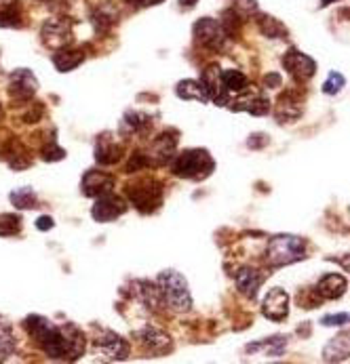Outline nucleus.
<instances>
[{"label":"nucleus","instance_id":"obj_9","mask_svg":"<svg viewBox=\"0 0 350 364\" xmlns=\"http://www.w3.org/2000/svg\"><path fill=\"white\" fill-rule=\"evenodd\" d=\"M194 38L198 44H203L209 51H220L224 46L228 34L220 21H216L211 17H203L194 24Z\"/></svg>","mask_w":350,"mask_h":364},{"label":"nucleus","instance_id":"obj_29","mask_svg":"<svg viewBox=\"0 0 350 364\" xmlns=\"http://www.w3.org/2000/svg\"><path fill=\"white\" fill-rule=\"evenodd\" d=\"M15 347H17V339L13 329L0 320V360H7L9 356H13Z\"/></svg>","mask_w":350,"mask_h":364},{"label":"nucleus","instance_id":"obj_34","mask_svg":"<svg viewBox=\"0 0 350 364\" xmlns=\"http://www.w3.org/2000/svg\"><path fill=\"white\" fill-rule=\"evenodd\" d=\"M11 202L17 206V209H34L36 206V194L30 188H21L11 192Z\"/></svg>","mask_w":350,"mask_h":364},{"label":"nucleus","instance_id":"obj_36","mask_svg":"<svg viewBox=\"0 0 350 364\" xmlns=\"http://www.w3.org/2000/svg\"><path fill=\"white\" fill-rule=\"evenodd\" d=\"M62 158H66V149L60 147V145L55 143V139H51V141H49V143L42 147V161H46V163H58V161H62Z\"/></svg>","mask_w":350,"mask_h":364},{"label":"nucleus","instance_id":"obj_3","mask_svg":"<svg viewBox=\"0 0 350 364\" xmlns=\"http://www.w3.org/2000/svg\"><path fill=\"white\" fill-rule=\"evenodd\" d=\"M216 171V161L207 149H184L175 163L173 175L182 179H207Z\"/></svg>","mask_w":350,"mask_h":364},{"label":"nucleus","instance_id":"obj_15","mask_svg":"<svg viewBox=\"0 0 350 364\" xmlns=\"http://www.w3.org/2000/svg\"><path fill=\"white\" fill-rule=\"evenodd\" d=\"M262 314L274 322L289 316V295L283 289H270L262 303Z\"/></svg>","mask_w":350,"mask_h":364},{"label":"nucleus","instance_id":"obj_1","mask_svg":"<svg viewBox=\"0 0 350 364\" xmlns=\"http://www.w3.org/2000/svg\"><path fill=\"white\" fill-rule=\"evenodd\" d=\"M28 335L55 360H76L85 354V337L74 325L58 327L44 316L32 314L24 322Z\"/></svg>","mask_w":350,"mask_h":364},{"label":"nucleus","instance_id":"obj_7","mask_svg":"<svg viewBox=\"0 0 350 364\" xmlns=\"http://www.w3.org/2000/svg\"><path fill=\"white\" fill-rule=\"evenodd\" d=\"M283 66L295 82H306L317 72V62L302 53V51H297L295 46H291L283 55Z\"/></svg>","mask_w":350,"mask_h":364},{"label":"nucleus","instance_id":"obj_2","mask_svg":"<svg viewBox=\"0 0 350 364\" xmlns=\"http://www.w3.org/2000/svg\"><path fill=\"white\" fill-rule=\"evenodd\" d=\"M306 257V242L293 236V234H279L272 236L268 240L266 246V264L270 268H281V266H289L295 264L299 259Z\"/></svg>","mask_w":350,"mask_h":364},{"label":"nucleus","instance_id":"obj_38","mask_svg":"<svg viewBox=\"0 0 350 364\" xmlns=\"http://www.w3.org/2000/svg\"><path fill=\"white\" fill-rule=\"evenodd\" d=\"M232 11L240 19H247L249 15H256L258 13V3H256V0H234Z\"/></svg>","mask_w":350,"mask_h":364},{"label":"nucleus","instance_id":"obj_41","mask_svg":"<svg viewBox=\"0 0 350 364\" xmlns=\"http://www.w3.org/2000/svg\"><path fill=\"white\" fill-rule=\"evenodd\" d=\"M55 224H53V219L51 217H46V215H42V217H38V221H36V228L40 230V232H46V230H51Z\"/></svg>","mask_w":350,"mask_h":364},{"label":"nucleus","instance_id":"obj_24","mask_svg":"<svg viewBox=\"0 0 350 364\" xmlns=\"http://www.w3.org/2000/svg\"><path fill=\"white\" fill-rule=\"evenodd\" d=\"M348 354H350V339L346 333H342L325 345L323 360L325 362H344V360H348Z\"/></svg>","mask_w":350,"mask_h":364},{"label":"nucleus","instance_id":"obj_19","mask_svg":"<svg viewBox=\"0 0 350 364\" xmlns=\"http://www.w3.org/2000/svg\"><path fill=\"white\" fill-rule=\"evenodd\" d=\"M234 278H236L238 291L245 297H249V299H256L258 297V291H260V286L264 282V274L262 272H258L254 268H243V270H238L234 274Z\"/></svg>","mask_w":350,"mask_h":364},{"label":"nucleus","instance_id":"obj_14","mask_svg":"<svg viewBox=\"0 0 350 364\" xmlns=\"http://www.w3.org/2000/svg\"><path fill=\"white\" fill-rule=\"evenodd\" d=\"M198 82L203 84L209 101L218 103V106H226V103H228V91H226V87L222 82V72H220L218 66L205 68L203 74H201V80H198Z\"/></svg>","mask_w":350,"mask_h":364},{"label":"nucleus","instance_id":"obj_30","mask_svg":"<svg viewBox=\"0 0 350 364\" xmlns=\"http://www.w3.org/2000/svg\"><path fill=\"white\" fill-rule=\"evenodd\" d=\"M258 28H260V32H262L264 36H268V38H287V28H285L279 19H274V17H270V15H262V17L258 19Z\"/></svg>","mask_w":350,"mask_h":364},{"label":"nucleus","instance_id":"obj_10","mask_svg":"<svg viewBox=\"0 0 350 364\" xmlns=\"http://www.w3.org/2000/svg\"><path fill=\"white\" fill-rule=\"evenodd\" d=\"M95 349L99 356H102V360H125L129 356L131 347L121 335L99 329L97 337H95Z\"/></svg>","mask_w":350,"mask_h":364},{"label":"nucleus","instance_id":"obj_17","mask_svg":"<svg viewBox=\"0 0 350 364\" xmlns=\"http://www.w3.org/2000/svg\"><path fill=\"white\" fill-rule=\"evenodd\" d=\"M114 188V177L102 171H87L82 177V194L89 198H97L102 194L112 192Z\"/></svg>","mask_w":350,"mask_h":364},{"label":"nucleus","instance_id":"obj_20","mask_svg":"<svg viewBox=\"0 0 350 364\" xmlns=\"http://www.w3.org/2000/svg\"><path fill=\"white\" fill-rule=\"evenodd\" d=\"M137 339L150 349V352H157V354H163V352H169L171 349V339L167 333L155 329V327H143L141 331H137Z\"/></svg>","mask_w":350,"mask_h":364},{"label":"nucleus","instance_id":"obj_43","mask_svg":"<svg viewBox=\"0 0 350 364\" xmlns=\"http://www.w3.org/2000/svg\"><path fill=\"white\" fill-rule=\"evenodd\" d=\"M40 116H42V108L38 106L36 112H28V114H26V122H38Z\"/></svg>","mask_w":350,"mask_h":364},{"label":"nucleus","instance_id":"obj_37","mask_svg":"<svg viewBox=\"0 0 350 364\" xmlns=\"http://www.w3.org/2000/svg\"><path fill=\"white\" fill-rule=\"evenodd\" d=\"M344 84H346V78L340 72H331L327 76V80L323 82V93L325 95H338L344 89Z\"/></svg>","mask_w":350,"mask_h":364},{"label":"nucleus","instance_id":"obj_35","mask_svg":"<svg viewBox=\"0 0 350 364\" xmlns=\"http://www.w3.org/2000/svg\"><path fill=\"white\" fill-rule=\"evenodd\" d=\"M30 163H32V161L26 156V149L21 147V143L11 141V145H9V165H11L13 169H26Z\"/></svg>","mask_w":350,"mask_h":364},{"label":"nucleus","instance_id":"obj_16","mask_svg":"<svg viewBox=\"0 0 350 364\" xmlns=\"http://www.w3.org/2000/svg\"><path fill=\"white\" fill-rule=\"evenodd\" d=\"M121 158H123V145L110 133L99 135L97 141H95V161H97V165L110 167V165H116Z\"/></svg>","mask_w":350,"mask_h":364},{"label":"nucleus","instance_id":"obj_11","mask_svg":"<svg viewBox=\"0 0 350 364\" xmlns=\"http://www.w3.org/2000/svg\"><path fill=\"white\" fill-rule=\"evenodd\" d=\"M230 108L234 112H249L254 116H264L270 112V101L266 95H262L260 91H252V87H247L243 93H238V97L230 103Z\"/></svg>","mask_w":350,"mask_h":364},{"label":"nucleus","instance_id":"obj_8","mask_svg":"<svg viewBox=\"0 0 350 364\" xmlns=\"http://www.w3.org/2000/svg\"><path fill=\"white\" fill-rule=\"evenodd\" d=\"M127 209H129V204H127L121 196L108 192V194L97 196V202L93 204L91 215H93V219L99 221V224H110V221L119 219L121 215H125Z\"/></svg>","mask_w":350,"mask_h":364},{"label":"nucleus","instance_id":"obj_46","mask_svg":"<svg viewBox=\"0 0 350 364\" xmlns=\"http://www.w3.org/2000/svg\"><path fill=\"white\" fill-rule=\"evenodd\" d=\"M333 0H321V7H327V5H331Z\"/></svg>","mask_w":350,"mask_h":364},{"label":"nucleus","instance_id":"obj_22","mask_svg":"<svg viewBox=\"0 0 350 364\" xmlns=\"http://www.w3.org/2000/svg\"><path fill=\"white\" fill-rule=\"evenodd\" d=\"M346 289H348V282L340 274H327L317 284V293L323 299H340L346 293Z\"/></svg>","mask_w":350,"mask_h":364},{"label":"nucleus","instance_id":"obj_18","mask_svg":"<svg viewBox=\"0 0 350 364\" xmlns=\"http://www.w3.org/2000/svg\"><path fill=\"white\" fill-rule=\"evenodd\" d=\"M299 114H302V99H299L293 91H285L279 97L274 116L279 122H293Z\"/></svg>","mask_w":350,"mask_h":364},{"label":"nucleus","instance_id":"obj_28","mask_svg":"<svg viewBox=\"0 0 350 364\" xmlns=\"http://www.w3.org/2000/svg\"><path fill=\"white\" fill-rule=\"evenodd\" d=\"M285 345H287V337H281V335H277V337H270V339H266V341H258V343H252V345H247V352H258V349H264L268 356H281L283 352H285Z\"/></svg>","mask_w":350,"mask_h":364},{"label":"nucleus","instance_id":"obj_45","mask_svg":"<svg viewBox=\"0 0 350 364\" xmlns=\"http://www.w3.org/2000/svg\"><path fill=\"white\" fill-rule=\"evenodd\" d=\"M196 3H198V0H180V7L182 9H192Z\"/></svg>","mask_w":350,"mask_h":364},{"label":"nucleus","instance_id":"obj_6","mask_svg":"<svg viewBox=\"0 0 350 364\" xmlns=\"http://www.w3.org/2000/svg\"><path fill=\"white\" fill-rule=\"evenodd\" d=\"M40 36L49 48H53V51L68 48L72 44V21H68L64 17L46 19L42 30H40Z\"/></svg>","mask_w":350,"mask_h":364},{"label":"nucleus","instance_id":"obj_44","mask_svg":"<svg viewBox=\"0 0 350 364\" xmlns=\"http://www.w3.org/2000/svg\"><path fill=\"white\" fill-rule=\"evenodd\" d=\"M133 3H137L141 7H155V5H161L163 0H133Z\"/></svg>","mask_w":350,"mask_h":364},{"label":"nucleus","instance_id":"obj_40","mask_svg":"<svg viewBox=\"0 0 350 364\" xmlns=\"http://www.w3.org/2000/svg\"><path fill=\"white\" fill-rule=\"evenodd\" d=\"M266 143H268V135H262V133L252 135V137H249V141H247L249 147H262V145H266Z\"/></svg>","mask_w":350,"mask_h":364},{"label":"nucleus","instance_id":"obj_26","mask_svg":"<svg viewBox=\"0 0 350 364\" xmlns=\"http://www.w3.org/2000/svg\"><path fill=\"white\" fill-rule=\"evenodd\" d=\"M85 62V53L82 51H70V48H62L53 55V64L60 72H72L74 68H78Z\"/></svg>","mask_w":350,"mask_h":364},{"label":"nucleus","instance_id":"obj_27","mask_svg":"<svg viewBox=\"0 0 350 364\" xmlns=\"http://www.w3.org/2000/svg\"><path fill=\"white\" fill-rule=\"evenodd\" d=\"M21 26V13L17 0H7L0 5V28H19Z\"/></svg>","mask_w":350,"mask_h":364},{"label":"nucleus","instance_id":"obj_12","mask_svg":"<svg viewBox=\"0 0 350 364\" xmlns=\"http://www.w3.org/2000/svg\"><path fill=\"white\" fill-rule=\"evenodd\" d=\"M175 147H177V133L175 131H165L152 141L150 152L146 154V158H148L150 165H155V167L157 165H167L173 158Z\"/></svg>","mask_w":350,"mask_h":364},{"label":"nucleus","instance_id":"obj_47","mask_svg":"<svg viewBox=\"0 0 350 364\" xmlns=\"http://www.w3.org/2000/svg\"><path fill=\"white\" fill-rule=\"evenodd\" d=\"M0 118H3V106H0Z\"/></svg>","mask_w":350,"mask_h":364},{"label":"nucleus","instance_id":"obj_13","mask_svg":"<svg viewBox=\"0 0 350 364\" xmlns=\"http://www.w3.org/2000/svg\"><path fill=\"white\" fill-rule=\"evenodd\" d=\"M38 91V80L36 76L26 70V68H19L11 74V87H9V95L19 101V103H26L30 101Z\"/></svg>","mask_w":350,"mask_h":364},{"label":"nucleus","instance_id":"obj_42","mask_svg":"<svg viewBox=\"0 0 350 364\" xmlns=\"http://www.w3.org/2000/svg\"><path fill=\"white\" fill-rule=\"evenodd\" d=\"M264 84H266V87H270V89H274V87H279V84H281V76H279V74H268V76H266V80H264Z\"/></svg>","mask_w":350,"mask_h":364},{"label":"nucleus","instance_id":"obj_25","mask_svg":"<svg viewBox=\"0 0 350 364\" xmlns=\"http://www.w3.org/2000/svg\"><path fill=\"white\" fill-rule=\"evenodd\" d=\"M175 95L186 99V101H201V103H207L209 97L203 89V84L198 82V80H182L177 82L175 87Z\"/></svg>","mask_w":350,"mask_h":364},{"label":"nucleus","instance_id":"obj_32","mask_svg":"<svg viewBox=\"0 0 350 364\" xmlns=\"http://www.w3.org/2000/svg\"><path fill=\"white\" fill-rule=\"evenodd\" d=\"M222 82L226 87L228 93H243L247 87H249V80L243 72L238 70H226L222 72Z\"/></svg>","mask_w":350,"mask_h":364},{"label":"nucleus","instance_id":"obj_39","mask_svg":"<svg viewBox=\"0 0 350 364\" xmlns=\"http://www.w3.org/2000/svg\"><path fill=\"white\" fill-rule=\"evenodd\" d=\"M346 322H348V314L325 316V318L321 320V325H323V327H342V325H346Z\"/></svg>","mask_w":350,"mask_h":364},{"label":"nucleus","instance_id":"obj_33","mask_svg":"<svg viewBox=\"0 0 350 364\" xmlns=\"http://www.w3.org/2000/svg\"><path fill=\"white\" fill-rule=\"evenodd\" d=\"M19 232H21V217L19 215H13V213L0 215V236L9 238V236H15Z\"/></svg>","mask_w":350,"mask_h":364},{"label":"nucleus","instance_id":"obj_31","mask_svg":"<svg viewBox=\"0 0 350 364\" xmlns=\"http://www.w3.org/2000/svg\"><path fill=\"white\" fill-rule=\"evenodd\" d=\"M116 21V11L110 7V5H102L95 13H93V24H95V30L99 32H108Z\"/></svg>","mask_w":350,"mask_h":364},{"label":"nucleus","instance_id":"obj_4","mask_svg":"<svg viewBox=\"0 0 350 364\" xmlns=\"http://www.w3.org/2000/svg\"><path fill=\"white\" fill-rule=\"evenodd\" d=\"M127 198L139 213H155L163 204V185L157 179H139L127 185Z\"/></svg>","mask_w":350,"mask_h":364},{"label":"nucleus","instance_id":"obj_5","mask_svg":"<svg viewBox=\"0 0 350 364\" xmlns=\"http://www.w3.org/2000/svg\"><path fill=\"white\" fill-rule=\"evenodd\" d=\"M159 289L165 297V301L175 311H188L192 307V297L188 291L186 278L175 270H165L159 274Z\"/></svg>","mask_w":350,"mask_h":364},{"label":"nucleus","instance_id":"obj_23","mask_svg":"<svg viewBox=\"0 0 350 364\" xmlns=\"http://www.w3.org/2000/svg\"><path fill=\"white\" fill-rule=\"evenodd\" d=\"M135 293L139 297V301L148 307V309H159L163 303H165V297L159 289V284H152V282H148V280H139L135 282Z\"/></svg>","mask_w":350,"mask_h":364},{"label":"nucleus","instance_id":"obj_21","mask_svg":"<svg viewBox=\"0 0 350 364\" xmlns=\"http://www.w3.org/2000/svg\"><path fill=\"white\" fill-rule=\"evenodd\" d=\"M152 127V120H150L148 114L143 112H135V110H129L123 120H121V133L131 137V135H146Z\"/></svg>","mask_w":350,"mask_h":364}]
</instances>
